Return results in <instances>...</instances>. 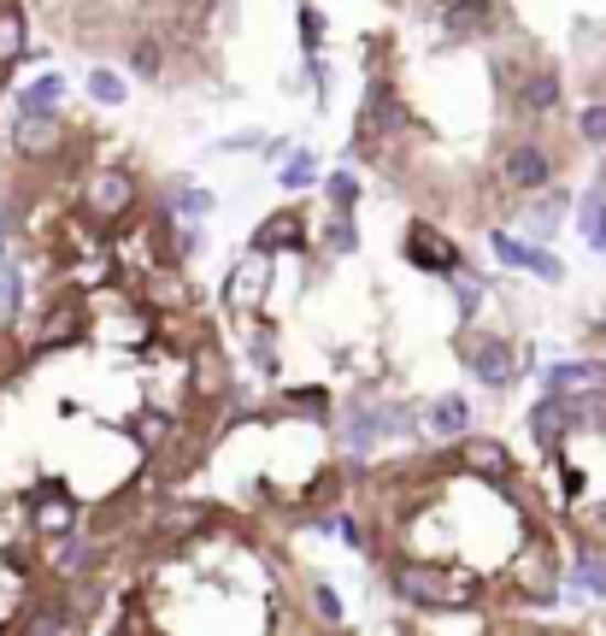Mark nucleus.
<instances>
[{"label": "nucleus", "instance_id": "nucleus-22", "mask_svg": "<svg viewBox=\"0 0 606 636\" xmlns=\"http://www.w3.org/2000/svg\"><path fill=\"white\" fill-rule=\"evenodd\" d=\"M306 177H313V160H294L289 177H283V188H306Z\"/></svg>", "mask_w": 606, "mask_h": 636}, {"label": "nucleus", "instance_id": "nucleus-11", "mask_svg": "<svg viewBox=\"0 0 606 636\" xmlns=\"http://www.w3.org/2000/svg\"><path fill=\"white\" fill-rule=\"evenodd\" d=\"M465 460H472L477 472H507V466H512L500 442H465Z\"/></svg>", "mask_w": 606, "mask_h": 636}, {"label": "nucleus", "instance_id": "nucleus-15", "mask_svg": "<svg viewBox=\"0 0 606 636\" xmlns=\"http://www.w3.org/2000/svg\"><path fill=\"white\" fill-rule=\"evenodd\" d=\"M495 254H500L507 266H535V248H524V242H518V236H507V230L495 236Z\"/></svg>", "mask_w": 606, "mask_h": 636}, {"label": "nucleus", "instance_id": "nucleus-17", "mask_svg": "<svg viewBox=\"0 0 606 636\" xmlns=\"http://www.w3.org/2000/svg\"><path fill=\"white\" fill-rule=\"evenodd\" d=\"M313 607H318V618H324V625H336V618H342V601H336V590H331V583H318V590H313Z\"/></svg>", "mask_w": 606, "mask_h": 636}, {"label": "nucleus", "instance_id": "nucleus-2", "mask_svg": "<svg viewBox=\"0 0 606 636\" xmlns=\"http://www.w3.org/2000/svg\"><path fill=\"white\" fill-rule=\"evenodd\" d=\"M500 183L518 188V195H535V188L553 183V160L535 142H512L507 160H500Z\"/></svg>", "mask_w": 606, "mask_h": 636}, {"label": "nucleus", "instance_id": "nucleus-1", "mask_svg": "<svg viewBox=\"0 0 606 636\" xmlns=\"http://www.w3.org/2000/svg\"><path fill=\"white\" fill-rule=\"evenodd\" d=\"M394 590L407 601H419V607H465V601H472V583L454 578V572H436V565H401Z\"/></svg>", "mask_w": 606, "mask_h": 636}, {"label": "nucleus", "instance_id": "nucleus-24", "mask_svg": "<svg viewBox=\"0 0 606 636\" xmlns=\"http://www.w3.org/2000/svg\"><path fill=\"white\" fill-rule=\"evenodd\" d=\"M301 30H306V47L324 42V19H313V12H301Z\"/></svg>", "mask_w": 606, "mask_h": 636}, {"label": "nucleus", "instance_id": "nucleus-3", "mask_svg": "<svg viewBox=\"0 0 606 636\" xmlns=\"http://www.w3.org/2000/svg\"><path fill=\"white\" fill-rule=\"evenodd\" d=\"M459 354L472 359V371L483 377V384H512V348H507V336H465L459 342Z\"/></svg>", "mask_w": 606, "mask_h": 636}, {"label": "nucleus", "instance_id": "nucleus-7", "mask_svg": "<svg viewBox=\"0 0 606 636\" xmlns=\"http://www.w3.org/2000/svg\"><path fill=\"white\" fill-rule=\"evenodd\" d=\"M407 254H412V260H419V266H430V271L454 266V248H447L442 236H430V225H419V230L407 236Z\"/></svg>", "mask_w": 606, "mask_h": 636}, {"label": "nucleus", "instance_id": "nucleus-23", "mask_svg": "<svg viewBox=\"0 0 606 636\" xmlns=\"http://www.w3.org/2000/svg\"><path fill=\"white\" fill-rule=\"evenodd\" d=\"M588 590H606V565H595V560H583V572H577Z\"/></svg>", "mask_w": 606, "mask_h": 636}, {"label": "nucleus", "instance_id": "nucleus-8", "mask_svg": "<svg viewBox=\"0 0 606 636\" xmlns=\"http://www.w3.org/2000/svg\"><path fill=\"white\" fill-rule=\"evenodd\" d=\"M430 424H436L442 436H459L465 424H472V401H465V395H442V401L430 407Z\"/></svg>", "mask_w": 606, "mask_h": 636}, {"label": "nucleus", "instance_id": "nucleus-5", "mask_svg": "<svg viewBox=\"0 0 606 636\" xmlns=\"http://www.w3.org/2000/svg\"><path fill=\"white\" fill-rule=\"evenodd\" d=\"M565 412H571V401H565V395H553V389H548V401L530 412V431H535L542 449H553V442L565 436Z\"/></svg>", "mask_w": 606, "mask_h": 636}, {"label": "nucleus", "instance_id": "nucleus-4", "mask_svg": "<svg viewBox=\"0 0 606 636\" xmlns=\"http://www.w3.org/2000/svg\"><path fill=\"white\" fill-rule=\"evenodd\" d=\"M518 107L535 112V118L560 112V77H553V72H530V77H524V89H518Z\"/></svg>", "mask_w": 606, "mask_h": 636}, {"label": "nucleus", "instance_id": "nucleus-16", "mask_svg": "<svg viewBox=\"0 0 606 636\" xmlns=\"http://www.w3.org/2000/svg\"><path fill=\"white\" fill-rule=\"evenodd\" d=\"M130 65H136L142 77H153V72H160V42H153V36H142V42L130 47Z\"/></svg>", "mask_w": 606, "mask_h": 636}, {"label": "nucleus", "instance_id": "nucleus-20", "mask_svg": "<svg viewBox=\"0 0 606 636\" xmlns=\"http://www.w3.org/2000/svg\"><path fill=\"white\" fill-rule=\"evenodd\" d=\"M583 136H588V142H606V107H588L583 112Z\"/></svg>", "mask_w": 606, "mask_h": 636}, {"label": "nucleus", "instance_id": "nucleus-13", "mask_svg": "<svg viewBox=\"0 0 606 636\" xmlns=\"http://www.w3.org/2000/svg\"><path fill=\"white\" fill-rule=\"evenodd\" d=\"M89 95L100 100V107H118V100H125V77L118 72H89Z\"/></svg>", "mask_w": 606, "mask_h": 636}, {"label": "nucleus", "instance_id": "nucleus-12", "mask_svg": "<svg viewBox=\"0 0 606 636\" xmlns=\"http://www.w3.org/2000/svg\"><path fill=\"white\" fill-rule=\"evenodd\" d=\"M59 89H65L59 77H42V83H30V89H24V112H54Z\"/></svg>", "mask_w": 606, "mask_h": 636}, {"label": "nucleus", "instance_id": "nucleus-21", "mask_svg": "<svg viewBox=\"0 0 606 636\" xmlns=\"http://www.w3.org/2000/svg\"><path fill=\"white\" fill-rule=\"evenodd\" d=\"M331 248H336V254L354 248V225H348V218H336V225H331Z\"/></svg>", "mask_w": 606, "mask_h": 636}, {"label": "nucleus", "instance_id": "nucleus-9", "mask_svg": "<svg viewBox=\"0 0 606 636\" xmlns=\"http://www.w3.org/2000/svg\"><path fill=\"white\" fill-rule=\"evenodd\" d=\"M136 195L130 188V177H95V188H89V206L95 213H118V206H125Z\"/></svg>", "mask_w": 606, "mask_h": 636}, {"label": "nucleus", "instance_id": "nucleus-19", "mask_svg": "<svg viewBox=\"0 0 606 636\" xmlns=\"http://www.w3.org/2000/svg\"><path fill=\"white\" fill-rule=\"evenodd\" d=\"M583 225H588V242H595V248H606V206H595V201H588V206H583Z\"/></svg>", "mask_w": 606, "mask_h": 636}, {"label": "nucleus", "instance_id": "nucleus-6", "mask_svg": "<svg viewBox=\"0 0 606 636\" xmlns=\"http://www.w3.org/2000/svg\"><path fill=\"white\" fill-rule=\"evenodd\" d=\"M489 19H495V0H454V7H447V30H454V36H477Z\"/></svg>", "mask_w": 606, "mask_h": 636}, {"label": "nucleus", "instance_id": "nucleus-18", "mask_svg": "<svg viewBox=\"0 0 606 636\" xmlns=\"http://www.w3.org/2000/svg\"><path fill=\"white\" fill-rule=\"evenodd\" d=\"M331 201L342 206V213H348V206L359 201V183L348 177V171H336V177H331Z\"/></svg>", "mask_w": 606, "mask_h": 636}, {"label": "nucleus", "instance_id": "nucleus-10", "mask_svg": "<svg viewBox=\"0 0 606 636\" xmlns=\"http://www.w3.org/2000/svg\"><path fill=\"white\" fill-rule=\"evenodd\" d=\"M19 148H24V153H47V148H54V118H47V112H42V118L30 112L24 130H19Z\"/></svg>", "mask_w": 606, "mask_h": 636}, {"label": "nucleus", "instance_id": "nucleus-14", "mask_svg": "<svg viewBox=\"0 0 606 636\" xmlns=\"http://www.w3.org/2000/svg\"><path fill=\"white\" fill-rule=\"evenodd\" d=\"M19 47H24V24H19V12H0V65L19 60Z\"/></svg>", "mask_w": 606, "mask_h": 636}]
</instances>
